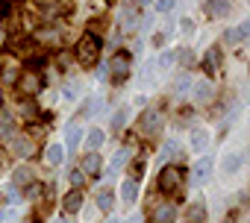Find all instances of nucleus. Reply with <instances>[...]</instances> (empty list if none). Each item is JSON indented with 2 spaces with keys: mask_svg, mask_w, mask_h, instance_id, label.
Wrapping results in <instances>:
<instances>
[{
  "mask_svg": "<svg viewBox=\"0 0 250 223\" xmlns=\"http://www.w3.org/2000/svg\"><path fill=\"white\" fill-rule=\"evenodd\" d=\"M97 59H100V38L85 33V36L77 41V62H80L83 68H94Z\"/></svg>",
  "mask_w": 250,
  "mask_h": 223,
  "instance_id": "obj_1",
  "label": "nucleus"
},
{
  "mask_svg": "<svg viewBox=\"0 0 250 223\" xmlns=\"http://www.w3.org/2000/svg\"><path fill=\"white\" fill-rule=\"evenodd\" d=\"M33 141H30V135H24V132H9L6 135V153L9 156H15V159H30L33 156Z\"/></svg>",
  "mask_w": 250,
  "mask_h": 223,
  "instance_id": "obj_2",
  "label": "nucleus"
},
{
  "mask_svg": "<svg viewBox=\"0 0 250 223\" xmlns=\"http://www.w3.org/2000/svg\"><path fill=\"white\" fill-rule=\"evenodd\" d=\"M180 188H183V167H180V165H165V167L159 170V191L174 194V191H180Z\"/></svg>",
  "mask_w": 250,
  "mask_h": 223,
  "instance_id": "obj_3",
  "label": "nucleus"
},
{
  "mask_svg": "<svg viewBox=\"0 0 250 223\" xmlns=\"http://www.w3.org/2000/svg\"><path fill=\"white\" fill-rule=\"evenodd\" d=\"M130 74H133V56L130 53H115V59L109 62V76L115 82H124Z\"/></svg>",
  "mask_w": 250,
  "mask_h": 223,
  "instance_id": "obj_4",
  "label": "nucleus"
},
{
  "mask_svg": "<svg viewBox=\"0 0 250 223\" xmlns=\"http://www.w3.org/2000/svg\"><path fill=\"white\" fill-rule=\"evenodd\" d=\"M42 85H44V79H42L39 68H30V71H24V74L18 76V88H21V94H27V97L39 94V91H42Z\"/></svg>",
  "mask_w": 250,
  "mask_h": 223,
  "instance_id": "obj_5",
  "label": "nucleus"
},
{
  "mask_svg": "<svg viewBox=\"0 0 250 223\" xmlns=\"http://www.w3.org/2000/svg\"><path fill=\"white\" fill-rule=\"evenodd\" d=\"M174 220H177V205H174L171 200L153 203V208H150V223H174Z\"/></svg>",
  "mask_w": 250,
  "mask_h": 223,
  "instance_id": "obj_6",
  "label": "nucleus"
},
{
  "mask_svg": "<svg viewBox=\"0 0 250 223\" xmlns=\"http://www.w3.org/2000/svg\"><path fill=\"white\" fill-rule=\"evenodd\" d=\"M212 167H215V162H212L209 156L197 159V162H194V170H191V185H206V182L212 179Z\"/></svg>",
  "mask_w": 250,
  "mask_h": 223,
  "instance_id": "obj_7",
  "label": "nucleus"
},
{
  "mask_svg": "<svg viewBox=\"0 0 250 223\" xmlns=\"http://www.w3.org/2000/svg\"><path fill=\"white\" fill-rule=\"evenodd\" d=\"M159 130H162V112H156V109H147L145 115H142V132H145L147 138H153Z\"/></svg>",
  "mask_w": 250,
  "mask_h": 223,
  "instance_id": "obj_8",
  "label": "nucleus"
},
{
  "mask_svg": "<svg viewBox=\"0 0 250 223\" xmlns=\"http://www.w3.org/2000/svg\"><path fill=\"white\" fill-rule=\"evenodd\" d=\"M100 170H103V159H100V156L91 150V153H88V156L80 162V173H83V176H97Z\"/></svg>",
  "mask_w": 250,
  "mask_h": 223,
  "instance_id": "obj_9",
  "label": "nucleus"
},
{
  "mask_svg": "<svg viewBox=\"0 0 250 223\" xmlns=\"http://www.w3.org/2000/svg\"><path fill=\"white\" fill-rule=\"evenodd\" d=\"M203 12L215 21V18H227L229 15V0H206L203 3Z\"/></svg>",
  "mask_w": 250,
  "mask_h": 223,
  "instance_id": "obj_10",
  "label": "nucleus"
},
{
  "mask_svg": "<svg viewBox=\"0 0 250 223\" xmlns=\"http://www.w3.org/2000/svg\"><path fill=\"white\" fill-rule=\"evenodd\" d=\"M83 203H85L83 191H80V188H74L71 194H65V200H62V208H65L68 214H77V211L83 208Z\"/></svg>",
  "mask_w": 250,
  "mask_h": 223,
  "instance_id": "obj_11",
  "label": "nucleus"
},
{
  "mask_svg": "<svg viewBox=\"0 0 250 223\" xmlns=\"http://www.w3.org/2000/svg\"><path fill=\"white\" fill-rule=\"evenodd\" d=\"M80 138H83V130H80L77 121H71L65 127V150H77L80 147Z\"/></svg>",
  "mask_w": 250,
  "mask_h": 223,
  "instance_id": "obj_12",
  "label": "nucleus"
},
{
  "mask_svg": "<svg viewBox=\"0 0 250 223\" xmlns=\"http://www.w3.org/2000/svg\"><path fill=\"white\" fill-rule=\"evenodd\" d=\"M121 197H124V203H127V205L136 203V197H139V179L136 176H130L127 182L121 185Z\"/></svg>",
  "mask_w": 250,
  "mask_h": 223,
  "instance_id": "obj_13",
  "label": "nucleus"
},
{
  "mask_svg": "<svg viewBox=\"0 0 250 223\" xmlns=\"http://www.w3.org/2000/svg\"><path fill=\"white\" fill-rule=\"evenodd\" d=\"M130 153H133L130 147H124V150H118V153H115V159H112V165H109V176H118V173L124 170V165L130 162Z\"/></svg>",
  "mask_w": 250,
  "mask_h": 223,
  "instance_id": "obj_14",
  "label": "nucleus"
},
{
  "mask_svg": "<svg viewBox=\"0 0 250 223\" xmlns=\"http://www.w3.org/2000/svg\"><path fill=\"white\" fill-rule=\"evenodd\" d=\"M247 36H250V24L244 21L241 27H235V30H227V33H224V41H227V44H238V41H244Z\"/></svg>",
  "mask_w": 250,
  "mask_h": 223,
  "instance_id": "obj_15",
  "label": "nucleus"
},
{
  "mask_svg": "<svg viewBox=\"0 0 250 223\" xmlns=\"http://www.w3.org/2000/svg\"><path fill=\"white\" fill-rule=\"evenodd\" d=\"M159 159H162V162H171V159H183V147H180V141H165V147H162Z\"/></svg>",
  "mask_w": 250,
  "mask_h": 223,
  "instance_id": "obj_16",
  "label": "nucleus"
},
{
  "mask_svg": "<svg viewBox=\"0 0 250 223\" xmlns=\"http://www.w3.org/2000/svg\"><path fill=\"white\" fill-rule=\"evenodd\" d=\"M44 159H47V165H50V167L62 165V162H65V147H62V144H50V147H47V153H44Z\"/></svg>",
  "mask_w": 250,
  "mask_h": 223,
  "instance_id": "obj_17",
  "label": "nucleus"
},
{
  "mask_svg": "<svg viewBox=\"0 0 250 223\" xmlns=\"http://www.w3.org/2000/svg\"><path fill=\"white\" fill-rule=\"evenodd\" d=\"M36 9L50 18V15H56V12L62 9V3H59V0H36Z\"/></svg>",
  "mask_w": 250,
  "mask_h": 223,
  "instance_id": "obj_18",
  "label": "nucleus"
},
{
  "mask_svg": "<svg viewBox=\"0 0 250 223\" xmlns=\"http://www.w3.org/2000/svg\"><path fill=\"white\" fill-rule=\"evenodd\" d=\"M100 106H103V97H100V94L88 97V100H85V106H83V115H85V118H94L97 112H100Z\"/></svg>",
  "mask_w": 250,
  "mask_h": 223,
  "instance_id": "obj_19",
  "label": "nucleus"
},
{
  "mask_svg": "<svg viewBox=\"0 0 250 223\" xmlns=\"http://www.w3.org/2000/svg\"><path fill=\"white\" fill-rule=\"evenodd\" d=\"M238 167H241V156H235V153H232V156H227V159L221 162V173H224V176L235 173Z\"/></svg>",
  "mask_w": 250,
  "mask_h": 223,
  "instance_id": "obj_20",
  "label": "nucleus"
},
{
  "mask_svg": "<svg viewBox=\"0 0 250 223\" xmlns=\"http://www.w3.org/2000/svg\"><path fill=\"white\" fill-rule=\"evenodd\" d=\"M30 182H33V170H30V167H18L15 176H12V185H15V188H24V185H30Z\"/></svg>",
  "mask_w": 250,
  "mask_h": 223,
  "instance_id": "obj_21",
  "label": "nucleus"
},
{
  "mask_svg": "<svg viewBox=\"0 0 250 223\" xmlns=\"http://www.w3.org/2000/svg\"><path fill=\"white\" fill-rule=\"evenodd\" d=\"M218 62H221V50H218V47H212V50L206 53L203 65H206V71H209V74H218Z\"/></svg>",
  "mask_w": 250,
  "mask_h": 223,
  "instance_id": "obj_22",
  "label": "nucleus"
},
{
  "mask_svg": "<svg viewBox=\"0 0 250 223\" xmlns=\"http://www.w3.org/2000/svg\"><path fill=\"white\" fill-rule=\"evenodd\" d=\"M188 223H206V208H203V203H191V208H188Z\"/></svg>",
  "mask_w": 250,
  "mask_h": 223,
  "instance_id": "obj_23",
  "label": "nucleus"
},
{
  "mask_svg": "<svg viewBox=\"0 0 250 223\" xmlns=\"http://www.w3.org/2000/svg\"><path fill=\"white\" fill-rule=\"evenodd\" d=\"M100 144H103V130H97V127L88 130V135H85V147H88V150H97Z\"/></svg>",
  "mask_w": 250,
  "mask_h": 223,
  "instance_id": "obj_24",
  "label": "nucleus"
},
{
  "mask_svg": "<svg viewBox=\"0 0 250 223\" xmlns=\"http://www.w3.org/2000/svg\"><path fill=\"white\" fill-rule=\"evenodd\" d=\"M112 203H115V197H112V191H109V188L97 191V208H100V211H109V208H112Z\"/></svg>",
  "mask_w": 250,
  "mask_h": 223,
  "instance_id": "obj_25",
  "label": "nucleus"
},
{
  "mask_svg": "<svg viewBox=\"0 0 250 223\" xmlns=\"http://www.w3.org/2000/svg\"><path fill=\"white\" fill-rule=\"evenodd\" d=\"M188 88H191V76H188V74H180V76L174 79V94H180V97H183Z\"/></svg>",
  "mask_w": 250,
  "mask_h": 223,
  "instance_id": "obj_26",
  "label": "nucleus"
},
{
  "mask_svg": "<svg viewBox=\"0 0 250 223\" xmlns=\"http://www.w3.org/2000/svg\"><path fill=\"white\" fill-rule=\"evenodd\" d=\"M206 144H209V135H206V132H200V130H197V132H191V147H194L197 153H203V150H206Z\"/></svg>",
  "mask_w": 250,
  "mask_h": 223,
  "instance_id": "obj_27",
  "label": "nucleus"
},
{
  "mask_svg": "<svg viewBox=\"0 0 250 223\" xmlns=\"http://www.w3.org/2000/svg\"><path fill=\"white\" fill-rule=\"evenodd\" d=\"M56 38H59V30L56 27H44V30L36 33V41H56Z\"/></svg>",
  "mask_w": 250,
  "mask_h": 223,
  "instance_id": "obj_28",
  "label": "nucleus"
},
{
  "mask_svg": "<svg viewBox=\"0 0 250 223\" xmlns=\"http://www.w3.org/2000/svg\"><path fill=\"white\" fill-rule=\"evenodd\" d=\"M159 68H156V59L153 62H147L145 68H142V85H150V79H153V74H156Z\"/></svg>",
  "mask_w": 250,
  "mask_h": 223,
  "instance_id": "obj_29",
  "label": "nucleus"
},
{
  "mask_svg": "<svg viewBox=\"0 0 250 223\" xmlns=\"http://www.w3.org/2000/svg\"><path fill=\"white\" fill-rule=\"evenodd\" d=\"M124 121H127V109H118L115 112V118H112V132H121V127H124Z\"/></svg>",
  "mask_w": 250,
  "mask_h": 223,
  "instance_id": "obj_30",
  "label": "nucleus"
},
{
  "mask_svg": "<svg viewBox=\"0 0 250 223\" xmlns=\"http://www.w3.org/2000/svg\"><path fill=\"white\" fill-rule=\"evenodd\" d=\"M174 59H180V62H183L186 68H191V65H194V53H191L188 47H183V50H177V53H174Z\"/></svg>",
  "mask_w": 250,
  "mask_h": 223,
  "instance_id": "obj_31",
  "label": "nucleus"
},
{
  "mask_svg": "<svg viewBox=\"0 0 250 223\" xmlns=\"http://www.w3.org/2000/svg\"><path fill=\"white\" fill-rule=\"evenodd\" d=\"M194 97H197V100H209V97H212V85H209V82H197V85H194Z\"/></svg>",
  "mask_w": 250,
  "mask_h": 223,
  "instance_id": "obj_32",
  "label": "nucleus"
},
{
  "mask_svg": "<svg viewBox=\"0 0 250 223\" xmlns=\"http://www.w3.org/2000/svg\"><path fill=\"white\" fill-rule=\"evenodd\" d=\"M171 65H174V53H162V56H159V62H156V68H159V71H168Z\"/></svg>",
  "mask_w": 250,
  "mask_h": 223,
  "instance_id": "obj_33",
  "label": "nucleus"
},
{
  "mask_svg": "<svg viewBox=\"0 0 250 223\" xmlns=\"http://www.w3.org/2000/svg\"><path fill=\"white\" fill-rule=\"evenodd\" d=\"M174 3H177V0H156V12H162V15H165V12H171V9H174Z\"/></svg>",
  "mask_w": 250,
  "mask_h": 223,
  "instance_id": "obj_34",
  "label": "nucleus"
},
{
  "mask_svg": "<svg viewBox=\"0 0 250 223\" xmlns=\"http://www.w3.org/2000/svg\"><path fill=\"white\" fill-rule=\"evenodd\" d=\"M165 38H168V30H159V33H153L150 44H153V47H162V44H165Z\"/></svg>",
  "mask_w": 250,
  "mask_h": 223,
  "instance_id": "obj_35",
  "label": "nucleus"
},
{
  "mask_svg": "<svg viewBox=\"0 0 250 223\" xmlns=\"http://www.w3.org/2000/svg\"><path fill=\"white\" fill-rule=\"evenodd\" d=\"M62 94H65V100H74V97H77V94H80V85H77V82H68V85H65V91H62Z\"/></svg>",
  "mask_w": 250,
  "mask_h": 223,
  "instance_id": "obj_36",
  "label": "nucleus"
},
{
  "mask_svg": "<svg viewBox=\"0 0 250 223\" xmlns=\"http://www.w3.org/2000/svg\"><path fill=\"white\" fill-rule=\"evenodd\" d=\"M83 179H85V176H83L80 170H74V173H71V185H74V188H80V185H83Z\"/></svg>",
  "mask_w": 250,
  "mask_h": 223,
  "instance_id": "obj_37",
  "label": "nucleus"
},
{
  "mask_svg": "<svg viewBox=\"0 0 250 223\" xmlns=\"http://www.w3.org/2000/svg\"><path fill=\"white\" fill-rule=\"evenodd\" d=\"M6 18V0H0V21Z\"/></svg>",
  "mask_w": 250,
  "mask_h": 223,
  "instance_id": "obj_38",
  "label": "nucleus"
},
{
  "mask_svg": "<svg viewBox=\"0 0 250 223\" xmlns=\"http://www.w3.org/2000/svg\"><path fill=\"white\" fill-rule=\"evenodd\" d=\"M3 44H6V30L0 27V47H3Z\"/></svg>",
  "mask_w": 250,
  "mask_h": 223,
  "instance_id": "obj_39",
  "label": "nucleus"
},
{
  "mask_svg": "<svg viewBox=\"0 0 250 223\" xmlns=\"http://www.w3.org/2000/svg\"><path fill=\"white\" fill-rule=\"evenodd\" d=\"M127 223H142V220H139V217H130V220H127Z\"/></svg>",
  "mask_w": 250,
  "mask_h": 223,
  "instance_id": "obj_40",
  "label": "nucleus"
},
{
  "mask_svg": "<svg viewBox=\"0 0 250 223\" xmlns=\"http://www.w3.org/2000/svg\"><path fill=\"white\" fill-rule=\"evenodd\" d=\"M224 223H235V217H224Z\"/></svg>",
  "mask_w": 250,
  "mask_h": 223,
  "instance_id": "obj_41",
  "label": "nucleus"
},
{
  "mask_svg": "<svg viewBox=\"0 0 250 223\" xmlns=\"http://www.w3.org/2000/svg\"><path fill=\"white\" fill-rule=\"evenodd\" d=\"M106 223H118V220H115V217H109V220H106Z\"/></svg>",
  "mask_w": 250,
  "mask_h": 223,
  "instance_id": "obj_42",
  "label": "nucleus"
},
{
  "mask_svg": "<svg viewBox=\"0 0 250 223\" xmlns=\"http://www.w3.org/2000/svg\"><path fill=\"white\" fill-rule=\"evenodd\" d=\"M0 103H3V91H0Z\"/></svg>",
  "mask_w": 250,
  "mask_h": 223,
  "instance_id": "obj_43",
  "label": "nucleus"
},
{
  "mask_svg": "<svg viewBox=\"0 0 250 223\" xmlns=\"http://www.w3.org/2000/svg\"><path fill=\"white\" fill-rule=\"evenodd\" d=\"M0 167H3V159H0Z\"/></svg>",
  "mask_w": 250,
  "mask_h": 223,
  "instance_id": "obj_44",
  "label": "nucleus"
},
{
  "mask_svg": "<svg viewBox=\"0 0 250 223\" xmlns=\"http://www.w3.org/2000/svg\"><path fill=\"white\" fill-rule=\"evenodd\" d=\"M59 223H62V220H59Z\"/></svg>",
  "mask_w": 250,
  "mask_h": 223,
  "instance_id": "obj_45",
  "label": "nucleus"
}]
</instances>
